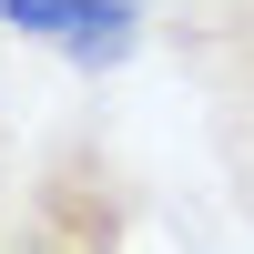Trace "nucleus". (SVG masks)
Masks as SVG:
<instances>
[{"label": "nucleus", "mask_w": 254, "mask_h": 254, "mask_svg": "<svg viewBox=\"0 0 254 254\" xmlns=\"http://www.w3.org/2000/svg\"><path fill=\"white\" fill-rule=\"evenodd\" d=\"M31 234H41V244H112V234H122V193H112L102 142L71 132L51 163H41V183H31Z\"/></svg>", "instance_id": "1"}, {"label": "nucleus", "mask_w": 254, "mask_h": 254, "mask_svg": "<svg viewBox=\"0 0 254 254\" xmlns=\"http://www.w3.org/2000/svg\"><path fill=\"white\" fill-rule=\"evenodd\" d=\"M0 20H10L20 41L71 51L81 71H102V61H122L142 41V0H0Z\"/></svg>", "instance_id": "2"}]
</instances>
